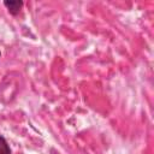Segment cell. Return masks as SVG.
Wrapping results in <instances>:
<instances>
[{
    "instance_id": "obj_1",
    "label": "cell",
    "mask_w": 154,
    "mask_h": 154,
    "mask_svg": "<svg viewBox=\"0 0 154 154\" xmlns=\"http://www.w3.org/2000/svg\"><path fill=\"white\" fill-rule=\"evenodd\" d=\"M4 5L12 16H16L19 13V11L22 8L23 1H19V0H10L8 1V0H6V1H4Z\"/></svg>"
},
{
    "instance_id": "obj_2",
    "label": "cell",
    "mask_w": 154,
    "mask_h": 154,
    "mask_svg": "<svg viewBox=\"0 0 154 154\" xmlns=\"http://www.w3.org/2000/svg\"><path fill=\"white\" fill-rule=\"evenodd\" d=\"M0 154H11L10 146L5 140V137H2L1 135H0Z\"/></svg>"
},
{
    "instance_id": "obj_3",
    "label": "cell",
    "mask_w": 154,
    "mask_h": 154,
    "mask_svg": "<svg viewBox=\"0 0 154 154\" xmlns=\"http://www.w3.org/2000/svg\"><path fill=\"white\" fill-rule=\"evenodd\" d=\"M0 57H1V53H0Z\"/></svg>"
}]
</instances>
